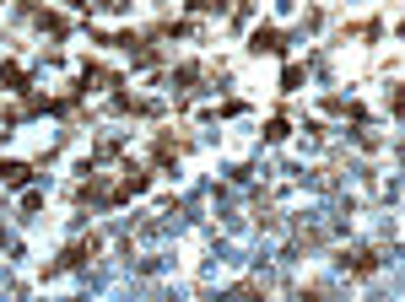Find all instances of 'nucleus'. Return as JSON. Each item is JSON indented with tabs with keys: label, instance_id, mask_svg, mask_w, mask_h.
<instances>
[{
	"label": "nucleus",
	"instance_id": "obj_1",
	"mask_svg": "<svg viewBox=\"0 0 405 302\" xmlns=\"http://www.w3.org/2000/svg\"><path fill=\"white\" fill-rule=\"evenodd\" d=\"M92 254H98V238H81V243H71V248L60 254V264H54V270H76V264H87Z\"/></svg>",
	"mask_w": 405,
	"mask_h": 302
},
{
	"label": "nucleus",
	"instance_id": "obj_2",
	"mask_svg": "<svg viewBox=\"0 0 405 302\" xmlns=\"http://www.w3.org/2000/svg\"><path fill=\"white\" fill-rule=\"evenodd\" d=\"M249 49H254V54H281V49H286V38L276 33V27H254V38H249Z\"/></svg>",
	"mask_w": 405,
	"mask_h": 302
},
{
	"label": "nucleus",
	"instance_id": "obj_3",
	"mask_svg": "<svg viewBox=\"0 0 405 302\" xmlns=\"http://www.w3.org/2000/svg\"><path fill=\"white\" fill-rule=\"evenodd\" d=\"M27 179H33V167H27V162H0V183H11V189H22Z\"/></svg>",
	"mask_w": 405,
	"mask_h": 302
},
{
	"label": "nucleus",
	"instance_id": "obj_4",
	"mask_svg": "<svg viewBox=\"0 0 405 302\" xmlns=\"http://www.w3.org/2000/svg\"><path fill=\"white\" fill-rule=\"evenodd\" d=\"M351 270H357V275H373V270H378V254H373V248H357V254H351Z\"/></svg>",
	"mask_w": 405,
	"mask_h": 302
},
{
	"label": "nucleus",
	"instance_id": "obj_5",
	"mask_svg": "<svg viewBox=\"0 0 405 302\" xmlns=\"http://www.w3.org/2000/svg\"><path fill=\"white\" fill-rule=\"evenodd\" d=\"M0 81H6L11 92H27V70H22V65H0Z\"/></svg>",
	"mask_w": 405,
	"mask_h": 302
},
{
	"label": "nucleus",
	"instance_id": "obj_6",
	"mask_svg": "<svg viewBox=\"0 0 405 302\" xmlns=\"http://www.w3.org/2000/svg\"><path fill=\"white\" fill-rule=\"evenodd\" d=\"M286 130H292V124H286V119H281V114H276V119L265 124V141H286Z\"/></svg>",
	"mask_w": 405,
	"mask_h": 302
},
{
	"label": "nucleus",
	"instance_id": "obj_7",
	"mask_svg": "<svg viewBox=\"0 0 405 302\" xmlns=\"http://www.w3.org/2000/svg\"><path fill=\"white\" fill-rule=\"evenodd\" d=\"M297 81H303V70H297V65H286V76H281V92H297Z\"/></svg>",
	"mask_w": 405,
	"mask_h": 302
},
{
	"label": "nucleus",
	"instance_id": "obj_8",
	"mask_svg": "<svg viewBox=\"0 0 405 302\" xmlns=\"http://www.w3.org/2000/svg\"><path fill=\"white\" fill-rule=\"evenodd\" d=\"M189 6H195V11H222L227 0H189Z\"/></svg>",
	"mask_w": 405,
	"mask_h": 302
}]
</instances>
